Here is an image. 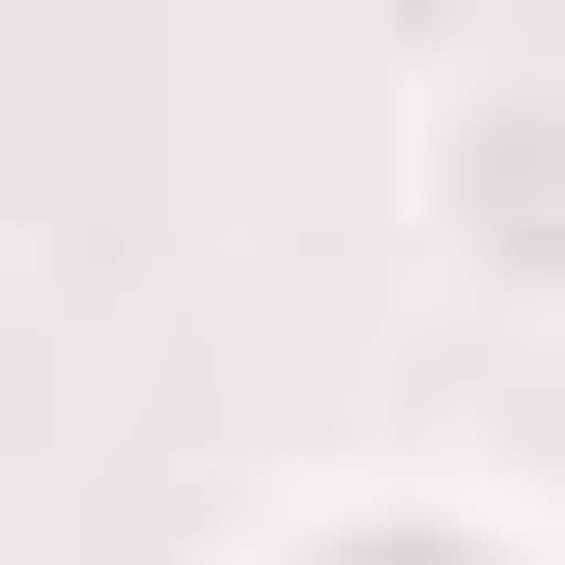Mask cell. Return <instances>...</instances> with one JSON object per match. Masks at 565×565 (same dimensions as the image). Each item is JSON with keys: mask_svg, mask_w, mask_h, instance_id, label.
<instances>
[{"mask_svg": "<svg viewBox=\"0 0 565 565\" xmlns=\"http://www.w3.org/2000/svg\"><path fill=\"white\" fill-rule=\"evenodd\" d=\"M340 565H481V537H340Z\"/></svg>", "mask_w": 565, "mask_h": 565, "instance_id": "6da1fadb", "label": "cell"}]
</instances>
